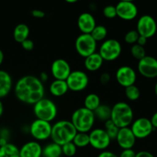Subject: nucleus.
<instances>
[{
	"label": "nucleus",
	"instance_id": "nucleus-1",
	"mask_svg": "<svg viewBox=\"0 0 157 157\" xmlns=\"http://www.w3.org/2000/svg\"><path fill=\"white\" fill-rule=\"evenodd\" d=\"M15 97L26 104H35L44 96V87L39 78L25 75L18 80L14 87Z\"/></svg>",
	"mask_w": 157,
	"mask_h": 157
},
{
	"label": "nucleus",
	"instance_id": "nucleus-2",
	"mask_svg": "<svg viewBox=\"0 0 157 157\" xmlns=\"http://www.w3.org/2000/svg\"><path fill=\"white\" fill-rule=\"evenodd\" d=\"M77 133L76 129L70 121L62 120L57 121L52 125L51 139L53 143L63 146L67 143L72 142Z\"/></svg>",
	"mask_w": 157,
	"mask_h": 157
},
{
	"label": "nucleus",
	"instance_id": "nucleus-3",
	"mask_svg": "<svg viewBox=\"0 0 157 157\" xmlns=\"http://www.w3.org/2000/svg\"><path fill=\"white\" fill-rule=\"evenodd\" d=\"M110 120L118 127H128L133 121V111L127 103L118 102L111 107Z\"/></svg>",
	"mask_w": 157,
	"mask_h": 157
},
{
	"label": "nucleus",
	"instance_id": "nucleus-4",
	"mask_svg": "<svg viewBox=\"0 0 157 157\" xmlns=\"http://www.w3.org/2000/svg\"><path fill=\"white\" fill-rule=\"evenodd\" d=\"M94 113L85 107H80L75 110L71 115V122L72 123L77 132L88 133L90 132L95 122Z\"/></svg>",
	"mask_w": 157,
	"mask_h": 157
},
{
	"label": "nucleus",
	"instance_id": "nucleus-5",
	"mask_svg": "<svg viewBox=\"0 0 157 157\" xmlns=\"http://www.w3.org/2000/svg\"><path fill=\"white\" fill-rule=\"evenodd\" d=\"M33 111L36 119L49 123L53 121L58 114V108L55 103L45 98H43L34 104Z\"/></svg>",
	"mask_w": 157,
	"mask_h": 157
},
{
	"label": "nucleus",
	"instance_id": "nucleus-6",
	"mask_svg": "<svg viewBox=\"0 0 157 157\" xmlns=\"http://www.w3.org/2000/svg\"><path fill=\"white\" fill-rule=\"evenodd\" d=\"M98 53L104 61H113L121 56L122 45L117 40L109 38L101 44Z\"/></svg>",
	"mask_w": 157,
	"mask_h": 157
},
{
	"label": "nucleus",
	"instance_id": "nucleus-7",
	"mask_svg": "<svg viewBox=\"0 0 157 157\" xmlns=\"http://www.w3.org/2000/svg\"><path fill=\"white\" fill-rule=\"evenodd\" d=\"M97 43L90 34H81L75 40V49L80 56L85 58L96 52Z\"/></svg>",
	"mask_w": 157,
	"mask_h": 157
},
{
	"label": "nucleus",
	"instance_id": "nucleus-8",
	"mask_svg": "<svg viewBox=\"0 0 157 157\" xmlns=\"http://www.w3.org/2000/svg\"><path fill=\"white\" fill-rule=\"evenodd\" d=\"M52 125L47 121L35 119L29 127V133L38 141H43L51 138Z\"/></svg>",
	"mask_w": 157,
	"mask_h": 157
},
{
	"label": "nucleus",
	"instance_id": "nucleus-9",
	"mask_svg": "<svg viewBox=\"0 0 157 157\" xmlns=\"http://www.w3.org/2000/svg\"><path fill=\"white\" fill-rule=\"evenodd\" d=\"M69 90L75 92L82 91L87 88L89 84V78L87 74L81 70L71 71L66 79Z\"/></svg>",
	"mask_w": 157,
	"mask_h": 157
},
{
	"label": "nucleus",
	"instance_id": "nucleus-10",
	"mask_svg": "<svg viewBox=\"0 0 157 157\" xmlns=\"http://www.w3.org/2000/svg\"><path fill=\"white\" fill-rule=\"evenodd\" d=\"M90 145L94 149L104 151L106 150L111 143V139L107 132L102 128H95L89 133Z\"/></svg>",
	"mask_w": 157,
	"mask_h": 157
},
{
	"label": "nucleus",
	"instance_id": "nucleus-11",
	"mask_svg": "<svg viewBox=\"0 0 157 157\" xmlns=\"http://www.w3.org/2000/svg\"><path fill=\"white\" fill-rule=\"evenodd\" d=\"M157 30L156 21L149 15H144L139 18L136 24V31L140 36H144L147 39L156 34Z\"/></svg>",
	"mask_w": 157,
	"mask_h": 157
},
{
	"label": "nucleus",
	"instance_id": "nucleus-12",
	"mask_svg": "<svg viewBox=\"0 0 157 157\" xmlns=\"http://www.w3.org/2000/svg\"><path fill=\"white\" fill-rule=\"evenodd\" d=\"M130 129L136 139L147 138L154 130L150 120L146 117L138 118L136 121H133Z\"/></svg>",
	"mask_w": 157,
	"mask_h": 157
},
{
	"label": "nucleus",
	"instance_id": "nucleus-13",
	"mask_svg": "<svg viewBox=\"0 0 157 157\" xmlns=\"http://www.w3.org/2000/svg\"><path fill=\"white\" fill-rule=\"evenodd\" d=\"M117 16L124 21L133 20L138 14L137 6L133 2L124 0L116 5Z\"/></svg>",
	"mask_w": 157,
	"mask_h": 157
},
{
	"label": "nucleus",
	"instance_id": "nucleus-14",
	"mask_svg": "<svg viewBox=\"0 0 157 157\" xmlns=\"http://www.w3.org/2000/svg\"><path fill=\"white\" fill-rule=\"evenodd\" d=\"M138 71L142 76L147 78L157 77V59L154 57L146 55L138 62Z\"/></svg>",
	"mask_w": 157,
	"mask_h": 157
},
{
	"label": "nucleus",
	"instance_id": "nucleus-15",
	"mask_svg": "<svg viewBox=\"0 0 157 157\" xmlns=\"http://www.w3.org/2000/svg\"><path fill=\"white\" fill-rule=\"evenodd\" d=\"M116 80L120 85L126 88L135 84L136 73L134 69L130 66H121L116 71Z\"/></svg>",
	"mask_w": 157,
	"mask_h": 157
},
{
	"label": "nucleus",
	"instance_id": "nucleus-16",
	"mask_svg": "<svg viewBox=\"0 0 157 157\" xmlns=\"http://www.w3.org/2000/svg\"><path fill=\"white\" fill-rule=\"evenodd\" d=\"M71 72V68L66 60L58 58L52 62L51 66V73L55 80L66 81Z\"/></svg>",
	"mask_w": 157,
	"mask_h": 157
},
{
	"label": "nucleus",
	"instance_id": "nucleus-17",
	"mask_svg": "<svg viewBox=\"0 0 157 157\" xmlns=\"http://www.w3.org/2000/svg\"><path fill=\"white\" fill-rule=\"evenodd\" d=\"M118 146L123 150L133 149L136 144V137L130 127H124L119 130L116 139Z\"/></svg>",
	"mask_w": 157,
	"mask_h": 157
},
{
	"label": "nucleus",
	"instance_id": "nucleus-18",
	"mask_svg": "<svg viewBox=\"0 0 157 157\" xmlns=\"http://www.w3.org/2000/svg\"><path fill=\"white\" fill-rule=\"evenodd\" d=\"M96 25V20L90 12H83L78 17V26L81 34H90Z\"/></svg>",
	"mask_w": 157,
	"mask_h": 157
},
{
	"label": "nucleus",
	"instance_id": "nucleus-19",
	"mask_svg": "<svg viewBox=\"0 0 157 157\" xmlns=\"http://www.w3.org/2000/svg\"><path fill=\"white\" fill-rule=\"evenodd\" d=\"M19 156L20 157H41L42 156V147L38 141H29L19 149Z\"/></svg>",
	"mask_w": 157,
	"mask_h": 157
},
{
	"label": "nucleus",
	"instance_id": "nucleus-20",
	"mask_svg": "<svg viewBox=\"0 0 157 157\" xmlns=\"http://www.w3.org/2000/svg\"><path fill=\"white\" fill-rule=\"evenodd\" d=\"M12 88V79L7 71L0 70V99L7 96Z\"/></svg>",
	"mask_w": 157,
	"mask_h": 157
},
{
	"label": "nucleus",
	"instance_id": "nucleus-21",
	"mask_svg": "<svg viewBox=\"0 0 157 157\" xmlns=\"http://www.w3.org/2000/svg\"><path fill=\"white\" fill-rule=\"evenodd\" d=\"M104 61L99 53L95 52L90 55V56L85 58L84 67L89 71H97L102 67Z\"/></svg>",
	"mask_w": 157,
	"mask_h": 157
},
{
	"label": "nucleus",
	"instance_id": "nucleus-22",
	"mask_svg": "<svg viewBox=\"0 0 157 157\" xmlns=\"http://www.w3.org/2000/svg\"><path fill=\"white\" fill-rule=\"evenodd\" d=\"M69 90L66 81L55 80L49 86V91L51 94L55 97H61L66 94Z\"/></svg>",
	"mask_w": 157,
	"mask_h": 157
},
{
	"label": "nucleus",
	"instance_id": "nucleus-23",
	"mask_svg": "<svg viewBox=\"0 0 157 157\" xmlns=\"http://www.w3.org/2000/svg\"><path fill=\"white\" fill-rule=\"evenodd\" d=\"M29 34H30V29L29 26L24 23H20L17 25L14 29L13 38L16 42L21 44L25 40L29 38Z\"/></svg>",
	"mask_w": 157,
	"mask_h": 157
},
{
	"label": "nucleus",
	"instance_id": "nucleus-24",
	"mask_svg": "<svg viewBox=\"0 0 157 157\" xmlns=\"http://www.w3.org/2000/svg\"><path fill=\"white\" fill-rule=\"evenodd\" d=\"M61 146L55 143H50L42 148V156L44 157H61Z\"/></svg>",
	"mask_w": 157,
	"mask_h": 157
},
{
	"label": "nucleus",
	"instance_id": "nucleus-25",
	"mask_svg": "<svg viewBox=\"0 0 157 157\" xmlns=\"http://www.w3.org/2000/svg\"><path fill=\"white\" fill-rule=\"evenodd\" d=\"M101 99L96 94H89L84 98V107L91 111H94L101 105Z\"/></svg>",
	"mask_w": 157,
	"mask_h": 157
},
{
	"label": "nucleus",
	"instance_id": "nucleus-26",
	"mask_svg": "<svg viewBox=\"0 0 157 157\" xmlns=\"http://www.w3.org/2000/svg\"><path fill=\"white\" fill-rule=\"evenodd\" d=\"M95 118L101 121H107L110 119L111 114V107L107 104H101L96 110L94 111Z\"/></svg>",
	"mask_w": 157,
	"mask_h": 157
},
{
	"label": "nucleus",
	"instance_id": "nucleus-27",
	"mask_svg": "<svg viewBox=\"0 0 157 157\" xmlns=\"http://www.w3.org/2000/svg\"><path fill=\"white\" fill-rule=\"evenodd\" d=\"M0 157H20L19 149L15 144L8 143L0 147Z\"/></svg>",
	"mask_w": 157,
	"mask_h": 157
},
{
	"label": "nucleus",
	"instance_id": "nucleus-28",
	"mask_svg": "<svg viewBox=\"0 0 157 157\" xmlns=\"http://www.w3.org/2000/svg\"><path fill=\"white\" fill-rule=\"evenodd\" d=\"M77 148H83L90 145V138L88 133H80L78 132L72 140Z\"/></svg>",
	"mask_w": 157,
	"mask_h": 157
},
{
	"label": "nucleus",
	"instance_id": "nucleus-29",
	"mask_svg": "<svg viewBox=\"0 0 157 157\" xmlns=\"http://www.w3.org/2000/svg\"><path fill=\"white\" fill-rule=\"evenodd\" d=\"M92 38L98 42L101 41L106 38L107 35V29L102 25H97L90 33Z\"/></svg>",
	"mask_w": 157,
	"mask_h": 157
},
{
	"label": "nucleus",
	"instance_id": "nucleus-30",
	"mask_svg": "<svg viewBox=\"0 0 157 157\" xmlns=\"http://www.w3.org/2000/svg\"><path fill=\"white\" fill-rule=\"evenodd\" d=\"M119 130L120 128H118V127L112 122V121L110 119L104 122V130L107 132V133L108 134V136H110L111 140H112L116 139L118 132H119Z\"/></svg>",
	"mask_w": 157,
	"mask_h": 157
},
{
	"label": "nucleus",
	"instance_id": "nucleus-31",
	"mask_svg": "<svg viewBox=\"0 0 157 157\" xmlns=\"http://www.w3.org/2000/svg\"><path fill=\"white\" fill-rule=\"evenodd\" d=\"M125 95L128 100L131 101H135L138 100L140 96V90L139 87L135 84L125 88Z\"/></svg>",
	"mask_w": 157,
	"mask_h": 157
},
{
	"label": "nucleus",
	"instance_id": "nucleus-32",
	"mask_svg": "<svg viewBox=\"0 0 157 157\" xmlns=\"http://www.w3.org/2000/svg\"><path fill=\"white\" fill-rule=\"evenodd\" d=\"M130 53L132 56L137 60H141L146 56V51L144 47L139 45L137 44H133L130 49Z\"/></svg>",
	"mask_w": 157,
	"mask_h": 157
},
{
	"label": "nucleus",
	"instance_id": "nucleus-33",
	"mask_svg": "<svg viewBox=\"0 0 157 157\" xmlns=\"http://www.w3.org/2000/svg\"><path fill=\"white\" fill-rule=\"evenodd\" d=\"M77 147L73 144V142L67 143L61 146L62 154L67 157H72L75 156L77 153Z\"/></svg>",
	"mask_w": 157,
	"mask_h": 157
},
{
	"label": "nucleus",
	"instance_id": "nucleus-34",
	"mask_svg": "<svg viewBox=\"0 0 157 157\" xmlns=\"http://www.w3.org/2000/svg\"><path fill=\"white\" fill-rule=\"evenodd\" d=\"M140 35L137 32V31L130 30L128 32H127V34L124 36V41L127 44L133 45V44H136V41H137Z\"/></svg>",
	"mask_w": 157,
	"mask_h": 157
},
{
	"label": "nucleus",
	"instance_id": "nucleus-35",
	"mask_svg": "<svg viewBox=\"0 0 157 157\" xmlns=\"http://www.w3.org/2000/svg\"><path fill=\"white\" fill-rule=\"evenodd\" d=\"M103 14L104 16L109 19H112L117 17V10L116 6L113 5H109V6H105L103 9Z\"/></svg>",
	"mask_w": 157,
	"mask_h": 157
},
{
	"label": "nucleus",
	"instance_id": "nucleus-36",
	"mask_svg": "<svg viewBox=\"0 0 157 157\" xmlns=\"http://www.w3.org/2000/svg\"><path fill=\"white\" fill-rule=\"evenodd\" d=\"M21 47L23 48V49H25V51H32L33 50L34 47H35V44H34V41H32V40L29 39V38H28V39L25 40L23 42L21 43Z\"/></svg>",
	"mask_w": 157,
	"mask_h": 157
},
{
	"label": "nucleus",
	"instance_id": "nucleus-37",
	"mask_svg": "<svg viewBox=\"0 0 157 157\" xmlns=\"http://www.w3.org/2000/svg\"><path fill=\"white\" fill-rule=\"evenodd\" d=\"M136 153L133 149L129 150H123L118 157H136Z\"/></svg>",
	"mask_w": 157,
	"mask_h": 157
},
{
	"label": "nucleus",
	"instance_id": "nucleus-38",
	"mask_svg": "<svg viewBox=\"0 0 157 157\" xmlns=\"http://www.w3.org/2000/svg\"><path fill=\"white\" fill-rule=\"evenodd\" d=\"M110 74L107 72H104V73L101 74L100 76V81L102 84H107L110 82Z\"/></svg>",
	"mask_w": 157,
	"mask_h": 157
},
{
	"label": "nucleus",
	"instance_id": "nucleus-39",
	"mask_svg": "<svg viewBox=\"0 0 157 157\" xmlns=\"http://www.w3.org/2000/svg\"><path fill=\"white\" fill-rule=\"evenodd\" d=\"M32 15L34 18H43L45 16V12L40 9H34L32 11Z\"/></svg>",
	"mask_w": 157,
	"mask_h": 157
},
{
	"label": "nucleus",
	"instance_id": "nucleus-40",
	"mask_svg": "<svg viewBox=\"0 0 157 157\" xmlns=\"http://www.w3.org/2000/svg\"><path fill=\"white\" fill-rule=\"evenodd\" d=\"M98 157H118V156L111 151L104 150V151H102L99 155H98Z\"/></svg>",
	"mask_w": 157,
	"mask_h": 157
},
{
	"label": "nucleus",
	"instance_id": "nucleus-41",
	"mask_svg": "<svg viewBox=\"0 0 157 157\" xmlns=\"http://www.w3.org/2000/svg\"><path fill=\"white\" fill-rule=\"evenodd\" d=\"M136 157H155V156H153L151 153H150V152L143 150V151H140L138 152V153H136Z\"/></svg>",
	"mask_w": 157,
	"mask_h": 157
},
{
	"label": "nucleus",
	"instance_id": "nucleus-42",
	"mask_svg": "<svg viewBox=\"0 0 157 157\" xmlns=\"http://www.w3.org/2000/svg\"><path fill=\"white\" fill-rule=\"evenodd\" d=\"M147 38H145V37L140 36V37L138 38L137 41H136V44L144 47V46L147 44Z\"/></svg>",
	"mask_w": 157,
	"mask_h": 157
},
{
	"label": "nucleus",
	"instance_id": "nucleus-43",
	"mask_svg": "<svg viewBox=\"0 0 157 157\" xmlns=\"http://www.w3.org/2000/svg\"><path fill=\"white\" fill-rule=\"evenodd\" d=\"M150 121H151V124L153 125V128H157V112L153 115V117L150 119Z\"/></svg>",
	"mask_w": 157,
	"mask_h": 157
},
{
	"label": "nucleus",
	"instance_id": "nucleus-44",
	"mask_svg": "<svg viewBox=\"0 0 157 157\" xmlns=\"http://www.w3.org/2000/svg\"><path fill=\"white\" fill-rule=\"evenodd\" d=\"M38 78H39V80L41 82L44 83L48 79V74L46 73V72H41V73L40 74V77Z\"/></svg>",
	"mask_w": 157,
	"mask_h": 157
},
{
	"label": "nucleus",
	"instance_id": "nucleus-45",
	"mask_svg": "<svg viewBox=\"0 0 157 157\" xmlns=\"http://www.w3.org/2000/svg\"><path fill=\"white\" fill-rule=\"evenodd\" d=\"M3 61H4V53L2 51V49H0V66L2 64Z\"/></svg>",
	"mask_w": 157,
	"mask_h": 157
},
{
	"label": "nucleus",
	"instance_id": "nucleus-46",
	"mask_svg": "<svg viewBox=\"0 0 157 157\" xmlns=\"http://www.w3.org/2000/svg\"><path fill=\"white\" fill-rule=\"evenodd\" d=\"M3 111H4V107H3L2 102L1 99H0V117H1L2 115Z\"/></svg>",
	"mask_w": 157,
	"mask_h": 157
},
{
	"label": "nucleus",
	"instance_id": "nucleus-47",
	"mask_svg": "<svg viewBox=\"0 0 157 157\" xmlns=\"http://www.w3.org/2000/svg\"><path fill=\"white\" fill-rule=\"evenodd\" d=\"M66 2H67V3H75V2H77V0H67V1H66Z\"/></svg>",
	"mask_w": 157,
	"mask_h": 157
},
{
	"label": "nucleus",
	"instance_id": "nucleus-48",
	"mask_svg": "<svg viewBox=\"0 0 157 157\" xmlns=\"http://www.w3.org/2000/svg\"><path fill=\"white\" fill-rule=\"evenodd\" d=\"M154 90H155V94H156V95L157 96V82H156V85H155V88H154Z\"/></svg>",
	"mask_w": 157,
	"mask_h": 157
},
{
	"label": "nucleus",
	"instance_id": "nucleus-49",
	"mask_svg": "<svg viewBox=\"0 0 157 157\" xmlns=\"http://www.w3.org/2000/svg\"><path fill=\"white\" fill-rule=\"evenodd\" d=\"M41 157H44V156H41Z\"/></svg>",
	"mask_w": 157,
	"mask_h": 157
}]
</instances>
